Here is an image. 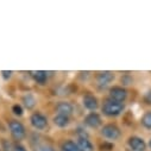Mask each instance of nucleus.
<instances>
[{"mask_svg":"<svg viewBox=\"0 0 151 151\" xmlns=\"http://www.w3.org/2000/svg\"><path fill=\"white\" fill-rule=\"evenodd\" d=\"M124 108H125V105L123 102L114 101V100H107L102 106V112L106 116L116 117V116L120 114V113L124 111Z\"/></svg>","mask_w":151,"mask_h":151,"instance_id":"1","label":"nucleus"},{"mask_svg":"<svg viewBox=\"0 0 151 151\" xmlns=\"http://www.w3.org/2000/svg\"><path fill=\"white\" fill-rule=\"evenodd\" d=\"M101 133L104 137L108 138V139H117L120 136V130L118 129V126L113 125V124H108L105 125L101 130Z\"/></svg>","mask_w":151,"mask_h":151,"instance_id":"2","label":"nucleus"},{"mask_svg":"<svg viewBox=\"0 0 151 151\" xmlns=\"http://www.w3.org/2000/svg\"><path fill=\"white\" fill-rule=\"evenodd\" d=\"M10 130H11L12 136L18 140L24 138V136H25V129H24L23 124L17 122V120H11L10 122Z\"/></svg>","mask_w":151,"mask_h":151,"instance_id":"3","label":"nucleus"},{"mask_svg":"<svg viewBox=\"0 0 151 151\" xmlns=\"http://www.w3.org/2000/svg\"><path fill=\"white\" fill-rule=\"evenodd\" d=\"M109 96H111V100L123 102L127 96V92L123 87H113L109 89Z\"/></svg>","mask_w":151,"mask_h":151,"instance_id":"4","label":"nucleus"},{"mask_svg":"<svg viewBox=\"0 0 151 151\" xmlns=\"http://www.w3.org/2000/svg\"><path fill=\"white\" fill-rule=\"evenodd\" d=\"M30 120H31L32 126L36 127V129H38V130L44 129L47 126V123H48L47 118L43 114H41V113H35V114H32Z\"/></svg>","mask_w":151,"mask_h":151,"instance_id":"5","label":"nucleus"},{"mask_svg":"<svg viewBox=\"0 0 151 151\" xmlns=\"http://www.w3.org/2000/svg\"><path fill=\"white\" fill-rule=\"evenodd\" d=\"M129 145L133 151H145V149H146L145 142L142 138L136 137V136L129 138Z\"/></svg>","mask_w":151,"mask_h":151,"instance_id":"6","label":"nucleus"},{"mask_svg":"<svg viewBox=\"0 0 151 151\" xmlns=\"http://www.w3.org/2000/svg\"><path fill=\"white\" fill-rule=\"evenodd\" d=\"M56 109L58 112V114H63V116H67V117H69L73 113V106L69 102H65V101L60 102L56 106Z\"/></svg>","mask_w":151,"mask_h":151,"instance_id":"7","label":"nucleus"},{"mask_svg":"<svg viewBox=\"0 0 151 151\" xmlns=\"http://www.w3.org/2000/svg\"><path fill=\"white\" fill-rule=\"evenodd\" d=\"M85 123L91 127H98L101 124V118L99 114H96V113H91V114H88L86 117Z\"/></svg>","mask_w":151,"mask_h":151,"instance_id":"8","label":"nucleus"},{"mask_svg":"<svg viewBox=\"0 0 151 151\" xmlns=\"http://www.w3.org/2000/svg\"><path fill=\"white\" fill-rule=\"evenodd\" d=\"M113 79H114V75H113V73L111 71H104V73H100L98 75V82L100 85H108L111 81H113Z\"/></svg>","mask_w":151,"mask_h":151,"instance_id":"9","label":"nucleus"},{"mask_svg":"<svg viewBox=\"0 0 151 151\" xmlns=\"http://www.w3.org/2000/svg\"><path fill=\"white\" fill-rule=\"evenodd\" d=\"M83 105H85L86 108L93 111V109H96V107H98V100H96L95 96H93L91 94H87L83 98Z\"/></svg>","mask_w":151,"mask_h":151,"instance_id":"10","label":"nucleus"},{"mask_svg":"<svg viewBox=\"0 0 151 151\" xmlns=\"http://www.w3.org/2000/svg\"><path fill=\"white\" fill-rule=\"evenodd\" d=\"M78 146L80 149V151H93L94 147H93V144L85 137H80L79 138V142H78Z\"/></svg>","mask_w":151,"mask_h":151,"instance_id":"11","label":"nucleus"},{"mask_svg":"<svg viewBox=\"0 0 151 151\" xmlns=\"http://www.w3.org/2000/svg\"><path fill=\"white\" fill-rule=\"evenodd\" d=\"M54 123H55V125H57L60 127H64L69 124V117L63 116V114H57L54 118Z\"/></svg>","mask_w":151,"mask_h":151,"instance_id":"12","label":"nucleus"},{"mask_svg":"<svg viewBox=\"0 0 151 151\" xmlns=\"http://www.w3.org/2000/svg\"><path fill=\"white\" fill-rule=\"evenodd\" d=\"M32 76L33 79L37 81V82H40V83H44L45 80H47V73L43 71V70H38V71H33L32 73Z\"/></svg>","mask_w":151,"mask_h":151,"instance_id":"13","label":"nucleus"},{"mask_svg":"<svg viewBox=\"0 0 151 151\" xmlns=\"http://www.w3.org/2000/svg\"><path fill=\"white\" fill-rule=\"evenodd\" d=\"M23 102H24V105L26 106V108H32L35 105H36V99L32 96V95H30V94H27V95H25L24 98H23Z\"/></svg>","mask_w":151,"mask_h":151,"instance_id":"14","label":"nucleus"},{"mask_svg":"<svg viewBox=\"0 0 151 151\" xmlns=\"http://www.w3.org/2000/svg\"><path fill=\"white\" fill-rule=\"evenodd\" d=\"M63 151H80L78 144H75L71 140H68L63 144Z\"/></svg>","mask_w":151,"mask_h":151,"instance_id":"15","label":"nucleus"},{"mask_svg":"<svg viewBox=\"0 0 151 151\" xmlns=\"http://www.w3.org/2000/svg\"><path fill=\"white\" fill-rule=\"evenodd\" d=\"M142 124L146 129H151V112H147L142 118Z\"/></svg>","mask_w":151,"mask_h":151,"instance_id":"16","label":"nucleus"},{"mask_svg":"<svg viewBox=\"0 0 151 151\" xmlns=\"http://www.w3.org/2000/svg\"><path fill=\"white\" fill-rule=\"evenodd\" d=\"M35 151H55V150L49 145H38L35 147Z\"/></svg>","mask_w":151,"mask_h":151,"instance_id":"17","label":"nucleus"},{"mask_svg":"<svg viewBox=\"0 0 151 151\" xmlns=\"http://www.w3.org/2000/svg\"><path fill=\"white\" fill-rule=\"evenodd\" d=\"M12 111H13L14 114H17V116H22L23 114V108H22L20 105H14L12 107Z\"/></svg>","mask_w":151,"mask_h":151,"instance_id":"18","label":"nucleus"},{"mask_svg":"<svg viewBox=\"0 0 151 151\" xmlns=\"http://www.w3.org/2000/svg\"><path fill=\"white\" fill-rule=\"evenodd\" d=\"M144 101H145L147 105H151V89L145 94V96H144Z\"/></svg>","mask_w":151,"mask_h":151,"instance_id":"19","label":"nucleus"},{"mask_svg":"<svg viewBox=\"0 0 151 151\" xmlns=\"http://www.w3.org/2000/svg\"><path fill=\"white\" fill-rule=\"evenodd\" d=\"M13 151H26V150H25V147H24V146H22V145H19V144H17V145L14 146Z\"/></svg>","mask_w":151,"mask_h":151,"instance_id":"20","label":"nucleus"},{"mask_svg":"<svg viewBox=\"0 0 151 151\" xmlns=\"http://www.w3.org/2000/svg\"><path fill=\"white\" fill-rule=\"evenodd\" d=\"M11 74H12L11 71H3V75H4V78H5V79L10 78V76H11Z\"/></svg>","mask_w":151,"mask_h":151,"instance_id":"21","label":"nucleus"},{"mask_svg":"<svg viewBox=\"0 0 151 151\" xmlns=\"http://www.w3.org/2000/svg\"><path fill=\"white\" fill-rule=\"evenodd\" d=\"M149 144H150V146H151V140H150V143H149Z\"/></svg>","mask_w":151,"mask_h":151,"instance_id":"22","label":"nucleus"}]
</instances>
